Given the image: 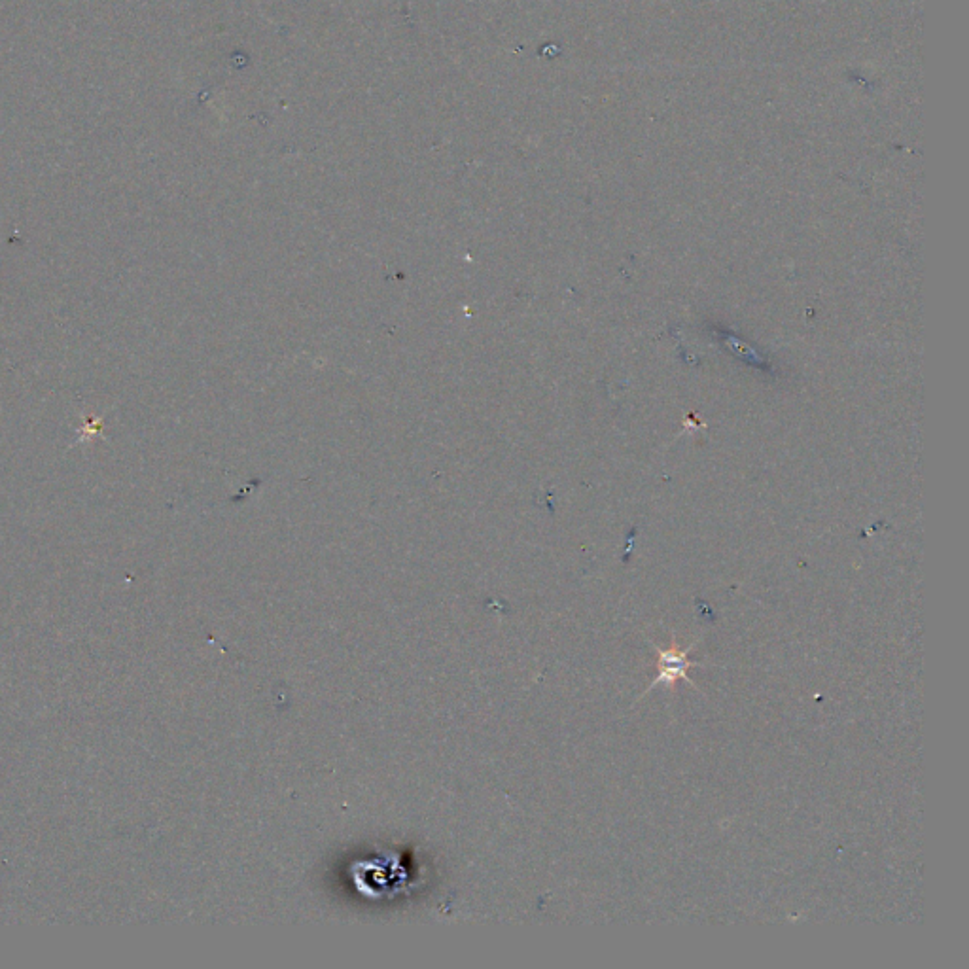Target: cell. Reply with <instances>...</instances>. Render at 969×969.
<instances>
[{
  "mask_svg": "<svg viewBox=\"0 0 969 969\" xmlns=\"http://www.w3.org/2000/svg\"><path fill=\"white\" fill-rule=\"evenodd\" d=\"M693 646H695V644H691L688 650H680V648L676 646V642H674V644H672V648H669V650H657V653H659V661H657L659 676L655 678V682H652L650 689L655 688V686H659V684H663V686H667L669 689H674L676 688V682H678V680H684V682L691 684L693 688H697V686H695V684L689 680L688 676V670L691 669V667H699V663L689 661L688 659L689 650H691Z\"/></svg>",
  "mask_w": 969,
  "mask_h": 969,
  "instance_id": "6da1fadb",
  "label": "cell"
}]
</instances>
